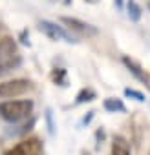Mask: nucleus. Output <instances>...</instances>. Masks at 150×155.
Instances as JSON below:
<instances>
[{
    "mask_svg": "<svg viewBox=\"0 0 150 155\" xmlns=\"http://www.w3.org/2000/svg\"><path fill=\"white\" fill-rule=\"evenodd\" d=\"M33 111V101H8L0 104V117L8 122H19Z\"/></svg>",
    "mask_w": 150,
    "mask_h": 155,
    "instance_id": "2",
    "label": "nucleus"
},
{
    "mask_svg": "<svg viewBox=\"0 0 150 155\" xmlns=\"http://www.w3.org/2000/svg\"><path fill=\"white\" fill-rule=\"evenodd\" d=\"M22 64V57L17 49L13 37L0 38V75H6L11 69H17Z\"/></svg>",
    "mask_w": 150,
    "mask_h": 155,
    "instance_id": "1",
    "label": "nucleus"
},
{
    "mask_svg": "<svg viewBox=\"0 0 150 155\" xmlns=\"http://www.w3.org/2000/svg\"><path fill=\"white\" fill-rule=\"evenodd\" d=\"M126 8H128V17H130V20L137 22V20L141 18V8L137 6V2H135V0H128Z\"/></svg>",
    "mask_w": 150,
    "mask_h": 155,
    "instance_id": "12",
    "label": "nucleus"
},
{
    "mask_svg": "<svg viewBox=\"0 0 150 155\" xmlns=\"http://www.w3.org/2000/svg\"><path fill=\"white\" fill-rule=\"evenodd\" d=\"M103 106H104V110H106V111H110V113H115V111H124V110H126L121 99H112V97H110V99H106V101L103 102Z\"/></svg>",
    "mask_w": 150,
    "mask_h": 155,
    "instance_id": "9",
    "label": "nucleus"
},
{
    "mask_svg": "<svg viewBox=\"0 0 150 155\" xmlns=\"http://www.w3.org/2000/svg\"><path fill=\"white\" fill-rule=\"evenodd\" d=\"M95 99V91L90 90V88H84L77 93V99H75V102L77 104H83V102H92Z\"/></svg>",
    "mask_w": 150,
    "mask_h": 155,
    "instance_id": "11",
    "label": "nucleus"
},
{
    "mask_svg": "<svg viewBox=\"0 0 150 155\" xmlns=\"http://www.w3.org/2000/svg\"><path fill=\"white\" fill-rule=\"evenodd\" d=\"M123 64L126 66V69L135 77V79L139 81V82H143L145 86H146V90L150 91V73L148 71H145L143 68H141V64H137L134 58H130V57H123Z\"/></svg>",
    "mask_w": 150,
    "mask_h": 155,
    "instance_id": "7",
    "label": "nucleus"
},
{
    "mask_svg": "<svg viewBox=\"0 0 150 155\" xmlns=\"http://www.w3.org/2000/svg\"><path fill=\"white\" fill-rule=\"evenodd\" d=\"M40 150H42V142L39 139H28L4 151V155H39Z\"/></svg>",
    "mask_w": 150,
    "mask_h": 155,
    "instance_id": "6",
    "label": "nucleus"
},
{
    "mask_svg": "<svg viewBox=\"0 0 150 155\" xmlns=\"http://www.w3.org/2000/svg\"><path fill=\"white\" fill-rule=\"evenodd\" d=\"M39 28H40V31H42L48 38H51V40H64V42H70V44L79 42L68 29H64V26H59V24H55V22L40 20V22H39Z\"/></svg>",
    "mask_w": 150,
    "mask_h": 155,
    "instance_id": "3",
    "label": "nucleus"
},
{
    "mask_svg": "<svg viewBox=\"0 0 150 155\" xmlns=\"http://www.w3.org/2000/svg\"><path fill=\"white\" fill-rule=\"evenodd\" d=\"M112 155H130V146H128V140L124 137H121V135H115L114 137Z\"/></svg>",
    "mask_w": 150,
    "mask_h": 155,
    "instance_id": "8",
    "label": "nucleus"
},
{
    "mask_svg": "<svg viewBox=\"0 0 150 155\" xmlns=\"http://www.w3.org/2000/svg\"><path fill=\"white\" fill-rule=\"evenodd\" d=\"M60 22L70 29V31H77L81 35H86V37H95L99 33V29L88 22H83L79 18H73V17H60Z\"/></svg>",
    "mask_w": 150,
    "mask_h": 155,
    "instance_id": "5",
    "label": "nucleus"
},
{
    "mask_svg": "<svg viewBox=\"0 0 150 155\" xmlns=\"http://www.w3.org/2000/svg\"><path fill=\"white\" fill-rule=\"evenodd\" d=\"M148 9H150V4H148Z\"/></svg>",
    "mask_w": 150,
    "mask_h": 155,
    "instance_id": "14",
    "label": "nucleus"
},
{
    "mask_svg": "<svg viewBox=\"0 0 150 155\" xmlns=\"http://www.w3.org/2000/svg\"><path fill=\"white\" fill-rule=\"evenodd\" d=\"M51 81H53L55 84H59V86H66V84H68V81H66V69L55 68V69L51 71Z\"/></svg>",
    "mask_w": 150,
    "mask_h": 155,
    "instance_id": "10",
    "label": "nucleus"
},
{
    "mask_svg": "<svg viewBox=\"0 0 150 155\" xmlns=\"http://www.w3.org/2000/svg\"><path fill=\"white\" fill-rule=\"evenodd\" d=\"M33 88V82L28 79H13V81H6L0 82V97L9 99V97H19L28 93Z\"/></svg>",
    "mask_w": 150,
    "mask_h": 155,
    "instance_id": "4",
    "label": "nucleus"
},
{
    "mask_svg": "<svg viewBox=\"0 0 150 155\" xmlns=\"http://www.w3.org/2000/svg\"><path fill=\"white\" fill-rule=\"evenodd\" d=\"M124 95H126V97H132V99H135L137 102H145V95H143V93H139V91H135V90H130V88H126V90H124Z\"/></svg>",
    "mask_w": 150,
    "mask_h": 155,
    "instance_id": "13",
    "label": "nucleus"
}]
</instances>
